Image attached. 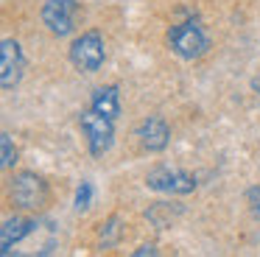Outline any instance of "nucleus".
Instances as JSON below:
<instances>
[{
    "label": "nucleus",
    "instance_id": "obj_17",
    "mask_svg": "<svg viewBox=\"0 0 260 257\" xmlns=\"http://www.w3.org/2000/svg\"><path fill=\"white\" fill-rule=\"evenodd\" d=\"M252 89H254V92H257V95H260V70H257V76H254V78H252Z\"/></svg>",
    "mask_w": 260,
    "mask_h": 257
},
{
    "label": "nucleus",
    "instance_id": "obj_11",
    "mask_svg": "<svg viewBox=\"0 0 260 257\" xmlns=\"http://www.w3.org/2000/svg\"><path fill=\"white\" fill-rule=\"evenodd\" d=\"M146 215H148V221H151L157 229H168V227H174V221L182 215V207L179 204H174V207L171 204H154Z\"/></svg>",
    "mask_w": 260,
    "mask_h": 257
},
{
    "label": "nucleus",
    "instance_id": "obj_5",
    "mask_svg": "<svg viewBox=\"0 0 260 257\" xmlns=\"http://www.w3.org/2000/svg\"><path fill=\"white\" fill-rule=\"evenodd\" d=\"M42 22L56 37H70L79 28V3L76 0H45Z\"/></svg>",
    "mask_w": 260,
    "mask_h": 257
},
{
    "label": "nucleus",
    "instance_id": "obj_7",
    "mask_svg": "<svg viewBox=\"0 0 260 257\" xmlns=\"http://www.w3.org/2000/svg\"><path fill=\"white\" fill-rule=\"evenodd\" d=\"M25 70V56L17 39H3L0 42V87L14 89L23 78Z\"/></svg>",
    "mask_w": 260,
    "mask_h": 257
},
{
    "label": "nucleus",
    "instance_id": "obj_2",
    "mask_svg": "<svg viewBox=\"0 0 260 257\" xmlns=\"http://www.w3.org/2000/svg\"><path fill=\"white\" fill-rule=\"evenodd\" d=\"M79 126L87 134V145H90L92 156H104L115 143V120L107 115H101L98 109H84L79 115Z\"/></svg>",
    "mask_w": 260,
    "mask_h": 257
},
{
    "label": "nucleus",
    "instance_id": "obj_10",
    "mask_svg": "<svg viewBox=\"0 0 260 257\" xmlns=\"http://www.w3.org/2000/svg\"><path fill=\"white\" fill-rule=\"evenodd\" d=\"M90 106H92V109H98L101 115L118 120V117H120V92H118V87H115V84H109V87H98L95 92H92Z\"/></svg>",
    "mask_w": 260,
    "mask_h": 257
},
{
    "label": "nucleus",
    "instance_id": "obj_8",
    "mask_svg": "<svg viewBox=\"0 0 260 257\" xmlns=\"http://www.w3.org/2000/svg\"><path fill=\"white\" fill-rule=\"evenodd\" d=\"M135 137H137V143H140L146 151L157 154V151H165V148H168V143H171V128H168V123H165V117L151 115V117H146V120H140Z\"/></svg>",
    "mask_w": 260,
    "mask_h": 257
},
{
    "label": "nucleus",
    "instance_id": "obj_3",
    "mask_svg": "<svg viewBox=\"0 0 260 257\" xmlns=\"http://www.w3.org/2000/svg\"><path fill=\"white\" fill-rule=\"evenodd\" d=\"M12 204L20 210H40L48 204V182L31 171H23L12 179Z\"/></svg>",
    "mask_w": 260,
    "mask_h": 257
},
{
    "label": "nucleus",
    "instance_id": "obj_13",
    "mask_svg": "<svg viewBox=\"0 0 260 257\" xmlns=\"http://www.w3.org/2000/svg\"><path fill=\"white\" fill-rule=\"evenodd\" d=\"M0 145H3V159H0V165H3V168H12L14 162H17V148H14L12 134H9V132L0 134Z\"/></svg>",
    "mask_w": 260,
    "mask_h": 257
},
{
    "label": "nucleus",
    "instance_id": "obj_6",
    "mask_svg": "<svg viewBox=\"0 0 260 257\" xmlns=\"http://www.w3.org/2000/svg\"><path fill=\"white\" fill-rule=\"evenodd\" d=\"M146 187L157 190V193H174L185 196L196 190V176L187 171H176V168H154L146 176Z\"/></svg>",
    "mask_w": 260,
    "mask_h": 257
},
{
    "label": "nucleus",
    "instance_id": "obj_4",
    "mask_svg": "<svg viewBox=\"0 0 260 257\" xmlns=\"http://www.w3.org/2000/svg\"><path fill=\"white\" fill-rule=\"evenodd\" d=\"M104 59H107V48L98 31H84L70 45V61L84 73H98L104 67Z\"/></svg>",
    "mask_w": 260,
    "mask_h": 257
},
{
    "label": "nucleus",
    "instance_id": "obj_14",
    "mask_svg": "<svg viewBox=\"0 0 260 257\" xmlns=\"http://www.w3.org/2000/svg\"><path fill=\"white\" fill-rule=\"evenodd\" d=\"M92 184L90 182H81L79 184V190H76V210L79 212H84V210H90V204H92Z\"/></svg>",
    "mask_w": 260,
    "mask_h": 257
},
{
    "label": "nucleus",
    "instance_id": "obj_12",
    "mask_svg": "<svg viewBox=\"0 0 260 257\" xmlns=\"http://www.w3.org/2000/svg\"><path fill=\"white\" fill-rule=\"evenodd\" d=\"M118 240H120V218L112 215V218H107V223H101V246L109 249Z\"/></svg>",
    "mask_w": 260,
    "mask_h": 257
},
{
    "label": "nucleus",
    "instance_id": "obj_15",
    "mask_svg": "<svg viewBox=\"0 0 260 257\" xmlns=\"http://www.w3.org/2000/svg\"><path fill=\"white\" fill-rule=\"evenodd\" d=\"M246 204H249V210H252V215L260 221V187L257 184L246 190Z\"/></svg>",
    "mask_w": 260,
    "mask_h": 257
},
{
    "label": "nucleus",
    "instance_id": "obj_16",
    "mask_svg": "<svg viewBox=\"0 0 260 257\" xmlns=\"http://www.w3.org/2000/svg\"><path fill=\"white\" fill-rule=\"evenodd\" d=\"M143 254H157V249H154L151 243H148V246H140V249L135 251V257H143Z\"/></svg>",
    "mask_w": 260,
    "mask_h": 257
},
{
    "label": "nucleus",
    "instance_id": "obj_1",
    "mask_svg": "<svg viewBox=\"0 0 260 257\" xmlns=\"http://www.w3.org/2000/svg\"><path fill=\"white\" fill-rule=\"evenodd\" d=\"M168 42L171 53L179 56L185 61H193V59H202L210 48V37L196 20H185V22H176V25L168 28Z\"/></svg>",
    "mask_w": 260,
    "mask_h": 257
},
{
    "label": "nucleus",
    "instance_id": "obj_9",
    "mask_svg": "<svg viewBox=\"0 0 260 257\" xmlns=\"http://www.w3.org/2000/svg\"><path fill=\"white\" fill-rule=\"evenodd\" d=\"M37 223L31 221V218H9V221H3V227H0V251L3 254H12V249L20 243L23 238H28L31 232H34Z\"/></svg>",
    "mask_w": 260,
    "mask_h": 257
}]
</instances>
